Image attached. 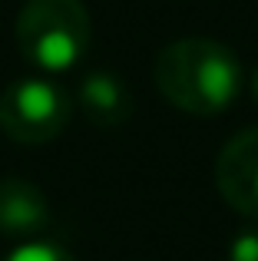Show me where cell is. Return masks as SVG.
Returning a JSON list of instances; mask_svg holds the SVG:
<instances>
[{
  "label": "cell",
  "mask_w": 258,
  "mask_h": 261,
  "mask_svg": "<svg viewBox=\"0 0 258 261\" xmlns=\"http://www.w3.org/2000/svg\"><path fill=\"white\" fill-rule=\"evenodd\" d=\"M50 225V202L27 178H0V235L7 238H37Z\"/></svg>",
  "instance_id": "cell-5"
},
{
  "label": "cell",
  "mask_w": 258,
  "mask_h": 261,
  "mask_svg": "<svg viewBox=\"0 0 258 261\" xmlns=\"http://www.w3.org/2000/svg\"><path fill=\"white\" fill-rule=\"evenodd\" d=\"M90 13L83 0H27L17 17V46L40 70H70L90 46Z\"/></svg>",
  "instance_id": "cell-2"
},
{
  "label": "cell",
  "mask_w": 258,
  "mask_h": 261,
  "mask_svg": "<svg viewBox=\"0 0 258 261\" xmlns=\"http://www.w3.org/2000/svg\"><path fill=\"white\" fill-rule=\"evenodd\" d=\"M4 261H76L66 248L53 242H23L20 248H13Z\"/></svg>",
  "instance_id": "cell-7"
},
{
  "label": "cell",
  "mask_w": 258,
  "mask_h": 261,
  "mask_svg": "<svg viewBox=\"0 0 258 261\" xmlns=\"http://www.w3.org/2000/svg\"><path fill=\"white\" fill-rule=\"evenodd\" d=\"M228 261H258V225H248L228 242Z\"/></svg>",
  "instance_id": "cell-8"
},
{
  "label": "cell",
  "mask_w": 258,
  "mask_h": 261,
  "mask_svg": "<svg viewBox=\"0 0 258 261\" xmlns=\"http://www.w3.org/2000/svg\"><path fill=\"white\" fill-rule=\"evenodd\" d=\"M152 76L175 109L192 116L225 113L242 89V66L219 40H175L156 57Z\"/></svg>",
  "instance_id": "cell-1"
},
{
  "label": "cell",
  "mask_w": 258,
  "mask_h": 261,
  "mask_svg": "<svg viewBox=\"0 0 258 261\" xmlns=\"http://www.w3.org/2000/svg\"><path fill=\"white\" fill-rule=\"evenodd\" d=\"M248 86H252V99L258 102V70L252 73V83H248Z\"/></svg>",
  "instance_id": "cell-9"
},
{
  "label": "cell",
  "mask_w": 258,
  "mask_h": 261,
  "mask_svg": "<svg viewBox=\"0 0 258 261\" xmlns=\"http://www.w3.org/2000/svg\"><path fill=\"white\" fill-rule=\"evenodd\" d=\"M76 106L93 126L116 129L133 116V93L113 73H90V76L80 80Z\"/></svg>",
  "instance_id": "cell-6"
},
{
  "label": "cell",
  "mask_w": 258,
  "mask_h": 261,
  "mask_svg": "<svg viewBox=\"0 0 258 261\" xmlns=\"http://www.w3.org/2000/svg\"><path fill=\"white\" fill-rule=\"evenodd\" d=\"M73 102L63 86L50 80H13L0 93V129L23 146H43L66 129Z\"/></svg>",
  "instance_id": "cell-3"
},
{
  "label": "cell",
  "mask_w": 258,
  "mask_h": 261,
  "mask_svg": "<svg viewBox=\"0 0 258 261\" xmlns=\"http://www.w3.org/2000/svg\"><path fill=\"white\" fill-rule=\"evenodd\" d=\"M215 185L235 212L258 222V126L225 142L215 159Z\"/></svg>",
  "instance_id": "cell-4"
}]
</instances>
